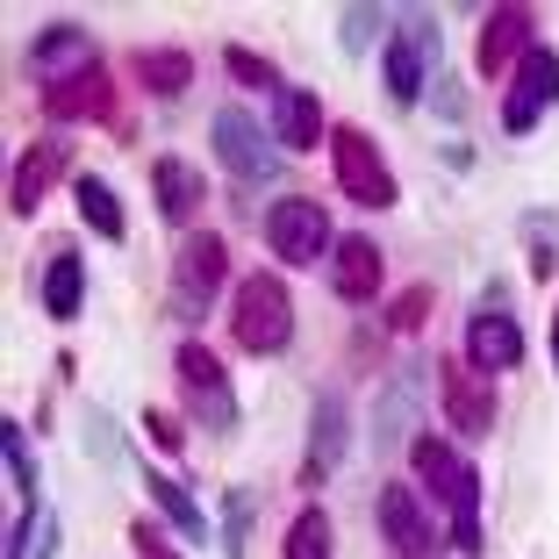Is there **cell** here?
I'll use <instances>...</instances> for the list:
<instances>
[{"label": "cell", "instance_id": "1", "mask_svg": "<svg viewBox=\"0 0 559 559\" xmlns=\"http://www.w3.org/2000/svg\"><path fill=\"white\" fill-rule=\"evenodd\" d=\"M409 466H416V480L430 488V502H444L452 510V552H488L480 545V474L452 452L444 438H409Z\"/></svg>", "mask_w": 559, "mask_h": 559}, {"label": "cell", "instance_id": "2", "mask_svg": "<svg viewBox=\"0 0 559 559\" xmlns=\"http://www.w3.org/2000/svg\"><path fill=\"white\" fill-rule=\"evenodd\" d=\"M230 337L251 352V359L287 352V337H295V301H287V280H280V273L237 280V295H230Z\"/></svg>", "mask_w": 559, "mask_h": 559}, {"label": "cell", "instance_id": "3", "mask_svg": "<svg viewBox=\"0 0 559 559\" xmlns=\"http://www.w3.org/2000/svg\"><path fill=\"white\" fill-rule=\"evenodd\" d=\"M173 373H180V402L201 430H215V438L237 430V388H230V373H223V359H215L209 345H180L173 352Z\"/></svg>", "mask_w": 559, "mask_h": 559}, {"label": "cell", "instance_id": "4", "mask_svg": "<svg viewBox=\"0 0 559 559\" xmlns=\"http://www.w3.org/2000/svg\"><path fill=\"white\" fill-rule=\"evenodd\" d=\"M265 245H273L280 265H316L337 251V237H330V209L316 194H287L265 209Z\"/></svg>", "mask_w": 559, "mask_h": 559}, {"label": "cell", "instance_id": "5", "mask_svg": "<svg viewBox=\"0 0 559 559\" xmlns=\"http://www.w3.org/2000/svg\"><path fill=\"white\" fill-rule=\"evenodd\" d=\"M209 136H215V158H223V173H230V180L265 187L280 173V144H273V130H259V116H251V108H215Z\"/></svg>", "mask_w": 559, "mask_h": 559}, {"label": "cell", "instance_id": "6", "mask_svg": "<svg viewBox=\"0 0 559 559\" xmlns=\"http://www.w3.org/2000/svg\"><path fill=\"white\" fill-rule=\"evenodd\" d=\"M330 165H337V187H345L359 209H395L402 201V187H395V173H388V158L373 151V136L366 130H330Z\"/></svg>", "mask_w": 559, "mask_h": 559}, {"label": "cell", "instance_id": "7", "mask_svg": "<svg viewBox=\"0 0 559 559\" xmlns=\"http://www.w3.org/2000/svg\"><path fill=\"white\" fill-rule=\"evenodd\" d=\"M430 58H438V22H430V15H409V29L388 36L380 72H388V94H395L402 108L430 94Z\"/></svg>", "mask_w": 559, "mask_h": 559}, {"label": "cell", "instance_id": "8", "mask_svg": "<svg viewBox=\"0 0 559 559\" xmlns=\"http://www.w3.org/2000/svg\"><path fill=\"white\" fill-rule=\"evenodd\" d=\"M373 510H380V538L395 545V559H444V538L416 488H380Z\"/></svg>", "mask_w": 559, "mask_h": 559}, {"label": "cell", "instance_id": "9", "mask_svg": "<svg viewBox=\"0 0 559 559\" xmlns=\"http://www.w3.org/2000/svg\"><path fill=\"white\" fill-rule=\"evenodd\" d=\"M223 273H230V245H223L215 230L187 237L180 259H173V301H180V309H209L215 287H223Z\"/></svg>", "mask_w": 559, "mask_h": 559}, {"label": "cell", "instance_id": "10", "mask_svg": "<svg viewBox=\"0 0 559 559\" xmlns=\"http://www.w3.org/2000/svg\"><path fill=\"white\" fill-rule=\"evenodd\" d=\"M559 100V58L545 44H531V58L516 66V86H510V100H502V130L510 136H524V130H538V116Z\"/></svg>", "mask_w": 559, "mask_h": 559}, {"label": "cell", "instance_id": "11", "mask_svg": "<svg viewBox=\"0 0 559 559\" xmlns=\"http://www.w3.org/2000/svg\"><path fill=\"white\" fill-rule=\"evenodd\" d=\"M466 366H474V373H510V366H524V330H516L510 309H488V301L474 309V323H466Z\"/></svg>", "mask_w": 559, "mask_h": 559}, {"label": "cell", "instance_id": "12", "mask_svg": "<svg viewBox=\"0 0 559 559\" xmlns=\"http://www.w3.org/2000/svg\"><path fill=\"white\" fill-rule=\"evenodd\" d=\"M438 402H444V424L460 430V438H488L495 430V395L474 366H438Z\"/></svg>", "mask_w": 559, "mask_h": 559}, {"label": "cell", "instance_id": "13", "mask_svg": "<svg viewBox=\"0 0 559 559\" xmlns=\"http://www.w3.org/2000/svg\"><path fill=\"white\" fill-rule=\"evenodd\" d=\"M352 452V409L345 395L330 388V395H316V416H309V466H301V488H323L330 466Z\"/></svg>", "mask_w": 559, "mask_h": 559}, {"label": "cell", "instance_id": "14", "mask_svg": "<svg viewBox=\"0 0 559 559\" xmlns=\"http://www.w3.org/2000/svg\"><path fill=\"white\" fill-rule=\"evenodd\" d=\"M66 165H72V144H58V136H36V144L15 158V180H8V209H15V215H36V201H44L50 187L66 180Z\"/></svg>", "mask_w": 559, "mask_h": 559}, {"label": "cell", "instance_id": "15", "mask_svg": "<svg viewBox=\"0 0 559 559\" xmlns=\"http://www.w3.org/2000/svg\"><path fill=\"white\" fill-rule=\"evenodd\" d=\"M44 116L50 122H100V116H116V86H108L100 66L72 72V80H50L44 86Z\"/></svg>", "mask_w": 559, "mask_h": 559}, {"label": "cell", "instance_id": "16", "mask_svg": "<svg viewBox=\"0 0 559 559\" xmlns=\"http://www.w3.org/2000/svg\"><path fill=\"white\" fill-rule=\"evenodd\" d=\"M531 8H488V22H480V44H474V58H480V72H510V66H524L531 58V44H538V36H531Z\"/></svg>", "mask_w": 559, "mask_h": 559}, {"label": "cell", "instance_id": "17", "mask_svg": "<svg viewBox=\"0 0 559 559\" xmlns=\"http://www.w3.org/2000/svg\"><path fill=\"white\" fill-rule=\"evenodd\" d=\"M380 280H388V259H380L373 237H337V251H330V287H337V301H373Z\"/></svg>", "mask_w": 559, "mask_h": 559}, {"label": "cell", "instance_id": "18", "mask_svg": "<svg viewBox=\"0 0 559 559\" xmlns=\"http://www.w3.org/2000/svg\"><path fill=\"white\" fill-rule=\"evenodd\" d=\"M273 144L280 151H316V144H330L323 100H316L309 86H280V94H273Z\"/></svg>", "mask_w": 559, "mask_h": 559}, {"label": "cell", "instance_id": "19", "mask_svg": "<svg viewBox=\"0 0 559 559\" xmlns=\"http://www.w3.org/2000/svg\"><path fill=\"white\" fill-rule=\"evenodd\" d=\"M86 66H94V36H86L80 22H50V29L29 44V72L44 86L50 80H72V72H86Z\"/></svg>", "mask_w": 559, "mask_h": 559}, {"label": "cell", "instance_id": "20", "mask_svg": "<svg viewBox=\"0 0 559 559\" xmlns=\"http://www.w3.org/2000/svg\"><path fill=\"white\" fill-rule=\"evenodd\" d=\"M151 194H158L165 223H194V209L209 201V187H201V173L187 158H158L151 165Z\"/></svg>", "mask_w": 559, "mask_h": 559}, {"label": "cell", "instance_id": "21", "mask_svg": "<svg viewBox=\"0 0 559 559\" xmlns=\"http://www.w3.org/2000/svg\"><path fill=\"white\" fill-rule=\"evenodd\" d=\"M424 373H438V366H402V373L388 380V395H380V409H373V444H402V430H409V409H416V388H424Z\"/></svg>", "mask_w": 559, "mask_h": 559}, {"label": "cell", "instance_id": "22", "mask_svg": "<svg viewBox=\"0 0 559 559\" xmlns=\"http://www.w3.org/2000/svg\"><path fill=\"white\" fill-rule=\"evenodd\" d=\"M72 201H80V223H86L94 237H108V245H122V237H130V223H122V201H116V187H108V180L80 173V180H72Z\"/></svg>", "mask_w": 559, "mask_h": 559}, {"label": "cell", "instance_id": "23", "mask_svg": "<svg viewBox=\"0 0 559 559\" xmlns=\"http://www.w3.org/2000/svg\"><path fill=\"white\" fill-rule=\"evenodd\" d=\"M80 301H86V259H80V251H50V265H44V309L58 316V323H72Z\"/></svg>", "mask_w": 559, "mask_h": 559}, {"label": "cell", "instance_id": "24", "mask_svg": "<svg viewBox=\"0 0 559 559\" xmlns=\"http://www.w3.org/2000/svg\"><path fill=\"white\" fill-rule=\"evenodd\" d=\"M130 72H136V86H144V94H158V100H173V94H187V86H194V58H187V50H136Z\"/></svg>", "mask_w": 559, "mask_h": 559}, {"label": "cell", "instance_id": "25", "mask_svg": "<svg viewBox=\"0 0 559 559\" xmlns=\"http://www.w3.org/2000/svg\"><path fill=\"white\" fill-rule=\"evenodd\" d=\"M144 488H151V502L165 510V524L180 531V538H201V545H209V516H201V502L180 488V480H173V474H144Z\"/></svg>", "mask_w": 559, "mask_h": 559}, {"label": "cell", "instance_id": "26", "mask_svg": "<svg viewBox=\"0 0 559 559\" xmlns=\"http://www.w3.org/2000/svg\"><path fill=\"white\" fill-rule=\"evenodd\" d=\"M287 559H330V516L316 502L287 524Z\"/></svg>", "mask_w": 559, "mask_h": 559}, {"label": "cell", "instance_id": "27", "mask_svg": "<svg viewBox=\"0 0 559 559\" xmlns=\"http://www.w3.org/2000/svg\"><path fill=\"white\" fill-rule=\"evenodd\" d=\"M0 452H8V480H15V495H22V502H36V460H29V444H22L15 416L0 424Z\"/></svg>", "mask_w": 559, "mask_h": 559}, {"label": "cell", "instance_id": "28", "mask_svg": "<svg viewBox=\"0 0 559 559\" xmlns=\"http://www.w3.org/2000/svg\"><path fill=\"white\" fill-rule=\"evenodd\" d=\"M223 66H230V80H237V86H273V94H280V72H273V58H259V50L230 44V50H223Z\"/></svg>", "mask_w": 559, "mask_h": 559}, {"label": "cell", "instance_id": "29", "mask_svg": "<svg viewBox=\"0 0 559 559\" xmlns=\"http://www.w3.org/2000/svg\"><path fill=\"white\" fill-rule=\"evenodd\" d=\"M424 316H430V280H416L388 301V330H424Z\"/></svg>", "mask_w": 559, "mask_h": 559}, {"label": "cell", "instance_id": "30", "mask_svg": "<svg viewBox=\"0 0 559 559\" xmlns=\"http://www.w3.org/2000/svg\"><path fill=\"white\" fill-rule=\"evenodd\" d=\"M245 538H251V488H230V516H223V552L245 559Z\"/></svg>", "mask_w": 559, "mask_h": 559}, {"label": "cell", "instance_id": "31", "mask_svg": "<svg viewBox=\"0 0 559 559\" xmlns=\"http://www.w3.org/2000/svg\"><path fill=\"white\" fill-rule=\"evenodd\" d=\"M373 29H380V8H345V15H337V44H345L352 58L373 44Z\"/></svg>", "mask_w": 559, "mask_h": 559}, {"label": "cell", "instance_id": "32", "mask_svg": "<svg viewBox=\"0 0 559 559\" xmlns=\"http://www.w3.org/2000/svg\"><path fill=\"white\" fill-rule=\"evenodd\" d=\"M130 545H136V552H144V559H187V552H180V545L165 538V531H158V524H144V516H136V524H130Z\"/></svg>", "mask_w": 559, "mask_h": 559}, {"label": "cell", "instance_id": "33", "mask_svg": "<svg viewBox=\"0 0 559 559\" xmlns=\"http://www.w3.org/2000/svg\"><path fill=\"white\" fill-rule=\"evenodd\" d=\"M144 430H151V444H158V452H180V444H187L180 416H165V409H144Z\"/></svg>", "mask_w": 559, "mask_h": 559}, {"label": "cell", "instance_id": "34", "mask_svg": "<svg viewBox=\"0 0 559 559\" xmlns=\"http://www.w3.org/2000/svg\"><path fill=\"white\" fill-rule=\"evenodd\" d=\"M430 108H438L444 122H460L466 116V86L460 80H430Z\"/></svg>", "mask_w": 559, "mask_h": 559}, {"label": "cell", "instance_id": "35", "mask_svg": "<svg viewBox=\"0 0 559 559\" xmlns=\"http://www.w3.org/2000/svg\"><path fill=\"white\" fill-rule=\"evenodd\" d=\"M552 366H559V316H552Z\"/></svg>", "mask_w": 559, "mask_h": 559}]
</instances>
